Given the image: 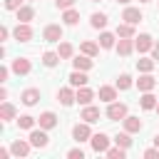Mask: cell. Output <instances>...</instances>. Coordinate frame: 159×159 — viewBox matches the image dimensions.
<instances>
[{
  "mask_svg": "<svg viewBox=\"0 0 159 159\" xmlns=\"http://www.w3.org/2000/svg\"><path fill=\"white\" fill-rule=\"evenodd\" d=\"M80 119H84V122H89V124H94V122L99 119V109H97V107H92V104H84V109H82V114H80Z\"/></svg>",
  "mask_w": 159,
  "mask_h": 159,
  "instance_id": "18",
  "label": "cell"
},
{
  "mask_svg": "<svg viewBox=\"0 0 159 159\" xmlns=\"http://www.w3.org/2000/svg\"><path fill=\"white\" fill-rule=\"evenodd\" d=\"M107 117H109V119H124V117H127V104H124V102H109Z\"/></svg>",
  "mask_w": 159,
  "mask_h": 159,
  "instance_id": "5",
  "label": "cell"
},
{
  "mask_svg": "<svg viewBox=\"0 0 159 159\" xmlns=\"http://www.w3.org/2000/svg\"><path fill=\"white\" fill-rule=\"evenodd\" d=\"M139 2H152V0H139Z\"/></svg>",
  "mask_w": 159,
  "mask_h": 159,
  "instance_id": "46",
  "label": "cell"
},
{
  "mask_svg": "<svg viewBox=\"0 0 159 159\" xmlns=\"http://www.w3.org/2000/svg\"><path fill=\"white\" fill-rule=\"evenodd\" d=\"M132 87V77L129 75H119L117 77V89H129Z\"/></svg>",
  "mask_w": 159,
  "mask_h": 159,
  "instance_id": "36",
  "label": "cell"
},
{
  "mask_svg": "<svg viewBox=\"0 0 159 159\" xmlns=\"http://www.w3.org/2000/svg\"><path fill=\"white\" fill-rule=\"evenodd\" d=\"M30 147H32V144L25 142V139H15V142L10 144V149H12L15 157H27V154H30Z\"/></svg>",
  "mask_w": 159,
  "mask_h": 159,
  "instance_id": "13",
  "label": "cell"
},
{
  "mask_svg": "<svg viewBox=\"0 0 159 159\" xmlns=\"http://www.w3.org/2000/svg\"><path fill=\"white\" fill-rule=\"evenodd\" d=\"M92 97H94V92H92L87 84H84V87H77V102H80V104H89Z\"/></svg>",
  "mask_w": 159,
  "mask_h": 159,
  "instance_id": "21",
  "label": "cell"
},
{
  "mask_svg": "<svg viewBox=\"0 0 159 159\" xmlns=\"http://www.w3.org/2000/svg\"><path fill=\"white\" fill-rule=\"evenodd\" d=\"M154 147H159V134H157V137H154Z\"/></svg>",
  "mask_w": 159,
  "mask_h": 159,
  "instance_id": "44",
  "label": "cell"
},
{
  "mask_svg": "<svg viewBox=\"0 0 159 159\" xmlns=\"http://www.w3.org/2000/svg\"><path fill=\"white\" fill-rule=\"evenodd\" d=\"M137 87H139V92H152V89L157 87V80H154L149 72H142V77L137 80Z\"/></svg>",
  "mask_w": 159,
  "mask_h": 159,
  "instance_id": "9",
  "label": "cell"
},
{
  "mask_svg": "<svg viewBox=\"0 0 159 159\" xmlns=\"http://www.w3.org/2000/svg\"><path fill=\"white\" fill-rule=\"evenodd\" d=\"M152 47H154V40H152V35L142 32L139 37H134V50H137V52H142V55H144V52H149Z\"/></svg>",
  "mask_w": 159,
  "mask_h": 159,
  "instance_id": "4",
  "label": "cell"
},
{
  "mask_svg": "<svg viewBox=\"0 0 159 159\" xmlns=\"http://www.w3.org/2000/svg\"><path fill=\"white\" fill-rule=\"evenodd\" d=\"M104 154H107V157H109V159H124V157H127V149H124V147H119V144H117V147H114V149H107V152H104Z\"/></svg>",
  "mask_w": 159,
  "mask_h": 159,
  "instance_id": "34",
  "label": "cell"
},
{
  "mask_svg": "<svg viewBox=\"0 0 159 159\" xmlns=\"http://www.w3.org/2000/svg\"><path fill=\"white\" fill-rule=\"evenodd\" d=\"M157 97L152 94V92H144L142 97H139V104H142V109H157Z\"/></svg>",
  "mask_w": 159,
  "mask_h": 159,
  "instance_id": "22",
  "label": "cell"
},
{
  "mask_svg": "<svg viewBox=\"0 0 159 159\" xmlns=\"http://www.w3.org/2000/svg\"><path fill=\"white\" fill-rule=\"evenodd\" d=\"M89 25H92L94 30H102V27L107 25V15H104V12H94V15L89 17Z\"/></svg>",
  "mask_w": 159,
  "mask_h": 159,
  "instance_id": "26",
  "label": "cell"
},
{
  "mask_svg": "<svg viewBox=\"0 0 159 159\" xmlns=\"http://www.w3.org/2000/svg\"><path fill=\"white\" fill-rule=\"evenodd\" d=\"M7 35H10V30L2 25V27H0V40H7Z\"/></svg>",
  "mask_w": 159,
  "mask_h": 159,
  "instance_id": "42",
  "label": "cell"
},
{
  "mask_svg": "<svg viewBox=\"0 0 159 159\" xmlns=\"http://www.w3.org/2000/svg\"><path fill=\"white\" fill-rule=\"evenodd\" d=\"M67 80H70V84H72V87H84V84L89 82V77L84 75V70H75V72H70V77H67Z\"/></svg>",
  "mask_w": 159,
  "mask_h": 159,
  "instance_id": "14",
  "label": "cell"
},
{
  "mask_svg": "<svg viewBox=\"0 0 159 159\" xmlns=\"http://www.w3.org/2000/svg\"><path fill=\"white\" fill-rule=\"evenodd\" d=\"M17 12V22H30L32 17H35V10L30 7V5H22L20 10H15Z\"/></svg>",
  "mask_w": 159,
  "mask_h": 159,
  "instance_id": "23",
  "label": "cell"
},
{
  "mask_svg": "<svg viewBox=\"0 0 159 159\" xmlns=\"http://www.w3.org/2000/svg\"><path fill=\"white\" fill-rule=\"evenodd\" d=\"M80 50H82L84 55H89V57H94V55L99 52V45H97V42H89V40H84V42L80 45Z\"/></svg>",
  "mask_w": 159,
  "mask_h": 159,
  "instance_id": "30",
  "label": "cell"
},
{
  "mask_svg": "<svg viewBox=\"0 0 159 159\" xmlns=\"http://www.w3.org/2000/svg\"><path fill=\"white\" fill-rule=\"evenodd\" d=\"M22 0H5V10H20Z\"/></svg>",
  "mask_w": 159,
  "mask_h": 159,
  "instance_id": "37",
  "label": "cell"
},
{
  "mask_svg": "<svg viewBox=\"0 0 159 159\" xmlns=\"http://www.w3.org/2000/svg\"><path fill=\"white\" fill-rule=\"evenodd\" d=\"M72 65H75V70H84V72H87L94 62H92V57H89V55H84V52H82V55H77V57L72 60Z\"/></svg>",
  "mask_w": 159,
  "mask_h": 159,
  "instance_id": "19",
  "label": "cell"
},
{
  "mask_svg": "<svg viewBox=\"0 0 159 159\" xmlns=\"http://www.w3.org/2000/svg\"><path fill=\"white\" fill-rule=\"evenodd\" d=\"M7 75H10V70L7 67H0V82H7Z\"/></svg>",
  "mask_w": 159,
  "mask_h": 159,
  "instance_id": "41",
  "label": "cell"
},
{
  "mask_svg": "<svg viewBox=\"0 0 159 159\" xmlns=\"http://www.w3.org/2000/svg\"><path fill=\"white\" fill-rule=\"evenodd\" d=\"M57 99H60L65 107H72V104L77 102V92H72L70 87H62V89L57 92Z\"/></svg>",
  "mask_w": 159,
  "mask_h": 159,
  "instance_id": "10",
  "label": "cell"
},
{
  "mask_svg": "<svg viewBox=\"0 0 159 159\" xmlns=\"http://www.w3.org/2000/svg\"><path fill=\"white\" fill-rule=\"evenodd\" d=\"M37 124H40L42 129H52V127H57V114H55V112H42V114L37 117Z\"/></svg>",
  "mask_w": 159,
  "mask_h": 159,
  "instance_id": "11",
  "label": "cell"
},
{
  "mask_svg": "<svg viewBox=\"0 0 159 159\" xmlns=\"http://www.w3.org/2000/svg\"><path fill=\"white\" fill-rule=\"evenodd\" d=\"M57 52H60V57H62V60H70L75 50H72V45H70V42H60V47H57Z\"/></svg>",
  "mask_w": 159,
  "mask_h": 159,
  "instance_id": "35",
  "label": "cell"
},
{
  "mask_svg": "<svg viewBox=\"0 0 159 159\" xmlns=\"http://www.w3.org/2000/svg\"><path fill=\"white\" fill-rule=\"evenodd\" d=\"M67 157H70V159H84V152L77 147V149H70V152H67Z\"/></svg>",
  "mask_w": 159,
  "mask_h": 159,
  "instance_id": "39",
  "label": "cell"
},
{
  "mask_svg": "<svg viewBox=\"0 0 159 159\" xmlns=\"http://www.w3.org/2000/svg\"><path fill=\"white\" fill-rule=\"evenodd\" d=\"M30 144L32 147H37V149H45L47 144H50V137H47V129H32L30 132Z\"/></svg>",
  "mask_w": 159,
  "mask_h": 159,
  "instance_id": "2",
  "label": "cell"
},
{
  "mask_svg": "<svg viewBox=\"0 0 159 159\" xmlns=\"http://www.w3.org/2000/svg\"><path fill=\"white\" fill-rule=\"evenodd\" d=\"M60 60H62L60 52H45V55H42V65H45V67H57Z\"/></svg>",
  "mask_w": 159,
  "mask_h": 159,
  "instance_id": "27",
  "label": "cell"
},
{
  "mask_svg": "<svg viewBox=\"0 0 159 159\" xmlns=\"http://www.w3.org/2000/svg\"><path fill=\"white\" fill-rule=\"evenodd\" d=\"M72 139L75 142H87V139H92V129H89V122H80V124H75L72 127Z\"/></svg>",
  "mask_w": 159,
  "mask_h": 159,
  "instance_id": "1",
  "label": "cell"
},
{
  "mask_svg": "<svg viewBox=\"0 0 159 159\" xmlns=\"http://www.w3.org/2000/svg\"><path fill=\"white\" fill-rule=\"evenodd\" d=\"M77 20H80V12H77L75 7H70V10L62 12V22H65V25H77Z\"/></svg>",
  "mask_w": 159,
  "mask_h": 159,
  "instance_id": "25",
  "label": "cell"
},
{
  "mask_svg": "<svg viewBox=\"0 0 159 159\" xmlns=\"http://www.w3.org/2000/svg\"><path fill=\"white\" fill-rule=\"evenodd\" d=\"M114 144H119V147L129 149V147H132V137H129V132H127V129H124V132H119V134L114 137Z\"/></svg>",
  "mask_w": 159,
  "mask_h": 159,
  "instance_id": "31",
  "label": "cell"
},
{
  "mask_svg": "<svg viewBox=\"0 0 159 159\" xmlns=\"http://www.w3.org/2000/svg\"><path fill=\"white\" fill-rule=\"evenodd\" d=\"M0 119H2V122L15 119V107H12L10 102H2V104H0Z\"/></svg>",
  "mask_w": 159,
  "mask_h": 159,
  "instance_id": "24",
  "label": "cell"
},
{
  "mask_svg": "<svg viewBox=\"0 0 159 159\" xmlns=\"http://www.w3.org/2000/svg\"><path fill=\"white\" fill-rule=\"evenodd\" d=\"M89 142H92V149H94L97 154H104V152L109 149V137H107V134H102V132H99V134H92V139H89Z\"/></svg>",
  "mask_w": 159,
  "mask_h": 159,
  "instance_id": "6",
  "label": "cell"
},
{
  "mask_svg": "<svg viewBox=\"0 0 159 159\" xmlns=\"http://www.w3.org/2000/svg\"><path fill=\"white\" fill-rule=\"evenodd\" d=\"M117 2H122V5H127V2H129V0H117Z\"/></svg>",
  "mask_w": 159,
  "mask_h": 159,
  "instance_id": "45",
  "label": "cell"
},
{
  "mask_svg": "<svg viewBox=\"0 0 159 159\" xmlns=\"http://www.w3.org/2000/svg\"><path fill=\"white\" fill-rule=\"evenodd\" d=\"M117 42H114V35L112 32H102L99 35V47H104V50H109V47H114Z\"/></svg>",
  "mask_w": 159,
  "mask_h": 159,
  "instance_id": "32",
  "label": "cell"
},
{
  "mask_svg": "<svg viewBox=\"0 0 159 159\" xmlns=\"http://www.w3.org/2000/svg\"><path fill=\"white\" fill-rule=\"evenodd\" d=\"M37 99H40V89H35V87H30V89H25V92L20 94V102L27 104V107L37 104Z\"/></svg>",
  "mask_w": 159,
  "mask_h": 159,
  "instance_id": "15",
  "label": "cell"
},
{
  "mask_svg": "<svg viewBox=\"0 0 159 159\" xmlns=\"http://www.w3.org/2000/svg\"><path fill=\"white\" fill-rule=\"evenodd\" d=\"M154 57H142V60H137V70L139 72H152L154 70Z\"/></svg>",
  "mask_w": 159,
  "mask_h": 159,
  "instance_id": "28",
  "label": "cell"
},
{
  "mask_svg": "<svg viewBox=\"0 0 159 159\" xmlns=\"http://www.w3.org/2000/svg\"><path fill=\"white\" fill-rule=\"evenodd\" d=\"M114 47H117V52H119L122 57H127V55H132V50H134V42H132V37H119V42H117Z\"/></svg>",
  "mask_w": 159,
  "mask_h": 159,
  "instance_id": "17",
  "label": "cell"
},
{
  "mask_svg": "<svg viewBox=\"0 0 159 159\" xmlns=\"http://www.w3.org/2000/svg\"><path fill=\"white\" fill-rule=\"evenodd\" d=\"M17 127H20V129H32V127H35V117H30V114L17 117Z\"/></svg>",
  "mask_w": 159,
  "mask_h": 159,
  "instance_id": "33",
  "label": "cell"
},
{
  "mask_svg": "<svg viewBox=\"0 0 159 159\" xmlns=\"http://www.w3.org/2000/svg\"><path fill=\"white\" fill-rule=\"evenodd\" d=\"M42 40L47 42H60L62 40V25H47L42 30Z\"/></svg>",
  "mask_w": 159,
  "mask_h": 159,
  "instance_id": "7",
  "label": "cell"
},
{
  "mask_svg": "<svg viewBox=\"0 0 159 159\" xmlns=\"http://www.w3.org/2000/svg\"><path fill=\"white\" fill-rule=\"evenodd\" d=\"M144 157H147V159H159V147H154V149H144Z\"/></svg>",
  "mask_w": 159,
  "mask_h": 159,
  "instance_id": "40",
  "label": "cell"
},
{
  "mask_svg": "<svg viewBox=\"0 0 159 159\" xmlns=\"http://www.w3.org/2000/svg\"><path fill=\"white\" fill-rule=\"evenodd\" d=\"M117 37H134V25H129V22L117 25Z\"/></svg>",
  "mask_w": 159,
  "mask_h": 159,
  "instance_id": "29",
  "label": "cell"
},
{
  "mask_svg": "<svg viewBox=\"0 0 159 159\" xmlns=\"http://www.w3.org/2000/svg\"><path fill=\"white\" fill-rule=\"evenodd\" d=\"M12 35H15V40H17V42H30L35 32H32L30 22H17V27L12 30Z\"/></svg>",
  "mask_w": 159,
  "mask_h": 159,
  "instance_id": "3",
  "label": "cell"
},
{
  "mask_svg": "<svg viewBox=\"0 0 159 159\" xmlns=\"http://www.w3.org/2000/svg\"><path fill=\"white\" fill-rule=\"evenodd\" d=\"M97 94H99V99H102V102H107V104H109V102H114V99H117V87H107V84H104V87H99V92H97Z\"/></svg>",
  "mask_w": 159,
  "mask_h": 159,
  "instance_id": "20",
  "label": "cell"
},
{
  "mask_svg": "<svg viewBox=\"0 0 159 159\" xmlns=\"http://www.w3.org/2000/svg\"><path fill=\"white\" fill-rule=\"evenodd\" d=\"M152 57L159 60V42H154V47H152Z\"/></svg>",
  "mask_w": 159,
  "mask_h": 159,
  "instance_id": "43",
  "label": "cell"
},
{
  "mask_svg": "<svg viewBox=\"0 0 159 159\" xmlns=\"http://www.w3.org/2000/svg\"><path fill=\"white\" fill-rule=\"evenodd\" d=\"M12 72H15V75H30V72H32L30 60H27V57H17V60H12Z\"/></svg>",
  "mask_w": 159,
  "mask_h": 159,
  "instance_id": "8",
  "label": "cell"
},
{
  "mask_svg": "<svg viewBox=\"0 0 159 159\" xmlns=\"http://www.w3.org/2000/svg\"><path fill=\"white\" fill-rule=\"evenodd\" d=\"M122 124H124V129H127L129 134H137V132H142V127H144L139 117H129V114L122 119Z\"/></svg>",
  "mask_w": 159,
  "mask_h": 159,
  "instance_id": "12",
  "label": "cell"
},
{
  "mask_svg": "<svg viewBox=\"0 0 159 159\" xmlns=\"http://www.w3.org/2000/svg\"><path fill=\"white\" fill-rule=\"evenodd\" d=\"M55 5H57V10H70L75 5V0H55Z\"/></svg>",
  "mask_w": 159,
  "mask_h": 159,
  "instance_id": "38",
  "label": "cell"
},
{
  "mask_svg": "<svg viewBox=\"0 0 159 159\" xmlns=\"http://www.w3.org/2000/svg\"><path fill=\"white\" fill-rule=\"evenodd\" d=\"M92 2H99V0H92Z\"/></svg>",
  "mask_w": 159,
  "mask_h": 159,
  "instance_id": "48",
  "label": "cell"
},
{
  "mask_svg": "<svg viewBox=\"0 0 159 159\" xmlns=\"http://www.w3.org/2000/svg\"><path fill=\"white\" fill-rule=\"evenodd\" d=\"M157 114H159V102H157Z\"/></svg>",
  "mask_w": 159,
  "mask_h": 159,
  "instance_id": "47",
  "label": "cell"
},
{
  "mask_svg": "<svg viewBox=\"0 0 159 159\" xmlns=\"http://www.w3.org/2000/svg\"><path fill=\"white\" fill-rule=\"evenodd\" d=\"M122 20L129 22V25H137V22L142 20V10H139V7H127V10L122 12Z\"/></svg>",
  "mask_w": 159,
  "mask_h": 159,
  "instance_id": "16",
  "label": "cell"
}]
</instances>
